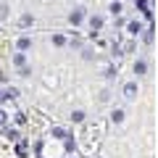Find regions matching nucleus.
<instances>
[{
    "label": "nucleus",
    "instance_id": "f257e3e1",
    "mask_svg": "<svg viewBox=\"0 0 158 158\" xmlns=\"http://www.w3.org/2000/svg\"><path fill=\"white\" fill-rule=\"evenodd\" d=\"M82 16H85L82 8H77V11H71V16H69V19H71V24H79V21H82Z\"/></svg>",
    "mask_w": 158,
    "mask_h": 158
},
{
    "label": "nucleus",
    "instance_id": "f03ea898",
    "mask_svg": "<svg viewBox=\"0 0 158 158\" xmlns=\"http://www.w3.org/2000/svg\"><path fill=\"white\" fill-rule=\"evenodd\" d=\"M145 71H148L145 61H137V63H135V74H137V77H142V74H145Z\"/></svg>",
    "mask_w": 158,
    "mask_h": 158
},
{
    "label": "nucleus",
    "instance_id": "7ed1b4c3",
    "mask_svg": "<svg viewBox=\"0 0 158 158\" xmlns=\"http://www.w3.org/2000/svg\"><path fill=\"white\" fill-rule=\"evenodd\" d=\"M29 45H32V42H29L27 37H21V40H19V50H29Z\"/></svg>",
    "mask_w": 158,
    "mask_h": 158
},
{
    "label": "nucleus",
    "instance_id": "20e7f679",
    "mask_svg": "<svg viewBox=\"0 0 158 158\" xmlns=\"http://www.w3.org/2000/svg\"><path fill=\"white\" fill-rule=\"evenodd\" d=\"M90 24H92V29H100V27H103V19H100V16H92Z\"/></svg>",
    "mask_w": 158,
    "mask_h": 158
},
{
    "label": "nucleus",
    "instance_id": "39448f33",
    "mask_svg": "<svg viewBox=\"0 0 158 158\" xmlns=\"http://www.w3.org/2000/svg\"><path fill=\"white\" fill-rule=\"evenodd\" d=\"M129 32H132V34H140V32H142V27H140L137 21H132V24H129Z\"/></svg>",
    "mask_w": 158,
    "mask_h": 158
},
{
    "label": "nucleus",
    "instance_id": "423d86ee",
    "mask_svg": "<svg viewBox=\"0 0 158 158\" xmlns=\"http://www.w3.org/2000/svg\"><path fill=\"white\" fill-rule=\"evenodd\" d=\"M137 92V85H127V98H135Z\"/></svg>",
    "mask_w": 158,
    "mask_h": 158
},
{
    "label": "nucleus",
    "instance_id": "0eeeda50",
    "mask_svg": "<svg viewBox=\"0 0 158 158\" xmlns=\"http://www.w3.org/2000/svg\"><path fill=\"white\" fill-rule=\"evenodd\" d=\"M135 3H137V6H140V11L145 13V16H148V3H145V0H135Z\"/></svg>",
    "mask_w": 158,
    "mask_h": 158
},
{
    "label": "nucleus",
    "instance_id": "6e6552de",
    "mask_svg": "<svg viewBox=\"0 0 158 158\" xmlns=\"http://www.w3.org/2000/svg\"><path fill=\"white\" fill-rule=\"evenodd\" d=\"M71 118H74V121H82V118H85V113H82V111H74Z\"/></svg>",
    "mask_w": 158,
    "mask_h": 158
},
{
    "label": "nucleus",
    "instance_id": "1a4fd4ad",
    "mask_svg": "<svg viewBox=\"0 0 158 158\" xmlns=\"http://www.w3.org/2000/svg\"><path fill=\"white\" fill-rule=\"evenodd\" d=\"M0 124H6V113L0 111Z\"/></svg>",
    "mask_w": 158,
    "mask_h": 158
}]
</instances>
